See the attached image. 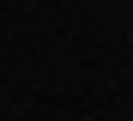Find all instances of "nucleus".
<instances>
[]
</instances>
